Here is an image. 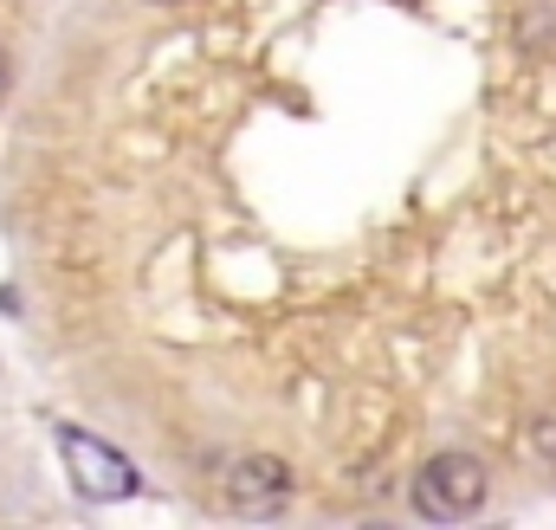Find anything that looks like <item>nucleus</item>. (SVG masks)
<instances>
[{
	"instance_id": "obj_1",
	"label": "nucleus",
	"mask_w": 556,
	"mask_h": 530,
	"mask_svg": "<svg viewBox=\"0 0 556 530\" xmlns=\"http://www.w3.org/2000/svg\"><path fill=\"white\" fill-rule=\"evenodd\" d=\"M485 492H492V472H485L479 453H433L415 472L408 499H415V512L427 525H459L485 505Z\"/></svg>"
},
{
	"instance_id": "obj_3",
	"label": "nucleus",
	"mask_w": 556,
	"mask_h": 530,
	"mask_svg": "<svg viewBox=\"0 0 556 530\" xmlns=\"http://www.w3.org/2000/svg\"><path fill=\"white\" fill-rule=\"evenodd\" d=\"M291 505V466L278 453H247L227 466V512L240 518H278Z\"/></svg>"
},
{
	"instance_id": "obj_4",
	"label": "nucleus",
	"mask_w": 556,
	"mask_h": 530,
	"mask_svg": "<svg viewBox=\"0 0 556 530\" xmlns=\"http://www.w3.org/2000/svg\"><path fill=\"white\" fill-rule=\"evenodd\" d=\"M7 85H13V59H7V46H0V98H7Z\"/></svg>"
},
{
	"instance_id": "obj_5",
	"label": "nucleus",
	"mask_w": 556,
	"mask_h": 530,
	"mask_svg": "<svg viewBox=\"0 0 556 530\" xmlns=\"http://www.w3.org/2000/svg\"><path fill=\"white\" fill-rule=\"evenodd\" d=\"M155 7H175V0H155Z\"/></svg>"
},
{
	"instance_id": "obj_2",
	"label": "nucleus",
	"mask_w": 556,
	"mask_h": 530,
	"mask_svg": "<svg viewBox=\"0 0 556 530\" xmlns=\"http://www.w3.org/2000/svg\"><path fill=\"white\" fill-rule=\"evenodd\" d=\"M52 446H59V459H65V472H72V492L91 499V505H117V499H130L142 485L137 466H130L117 446H104L98 433H85V427H72V420L52 433Z\"/></svg>"
}]
</instances>
